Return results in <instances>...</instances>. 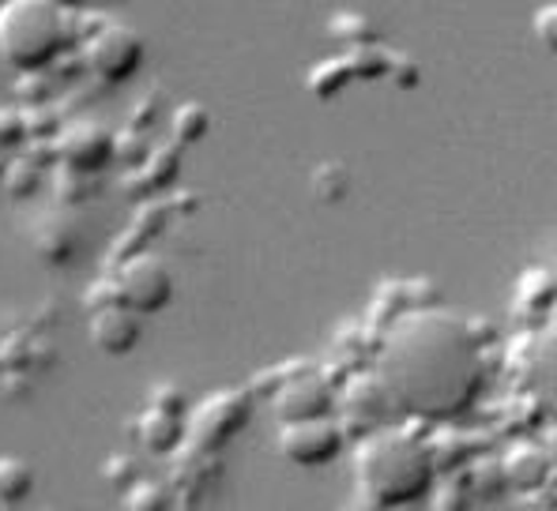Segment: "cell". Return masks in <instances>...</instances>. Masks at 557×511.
I'll list each match as a JSON object with an SVG mask.
<instances>
[{
    "mask_svg": "<svg viewBox=\"0 0 557 511\" xmlns=\"http://www.w3.org/2000/svg\"><path fill=\"white\" fill-rule=\"evenodd\" d=\"M376 376L399 414L453 422L486 387V350L474 327L445 309H411L388 327Z\"/></svg>",
    "mask_w": 557,
    "mask_h": 511,
    "instance_id": "cell-1",
    "label": "cell"
},
{
    "mask_svg": "<svg viewBox=\"0 0 557 511\" xmlns=\"http://www.w3.org/2000/svg\"><path fill=\"white\" fill-rule=\"evenodd\" d=\"M355 482L358 493L373 508H411L422 504L437 482V459L433 448L404 428H381V433L358 440L355 448Z\"/></svg>",
    "mask_w": 557,
    "mask_h": 511,
    "instance_id": "cell-2",
    "label": "cell"
},
{
    "mask_svg": "<svg viewBox=\"0 0 557 511\" xmlns=\"http://www.w3.org/2000/svg\"><path fill=\"white\" fill-rule=\"evenodd\" d=\"M64 53H69V8L53 0L0 4V57L20 76L49 72Z\"/></svg>",
    "mask_w": 557,
    "mask_h": 511,
    "instance_id": "cell-3",
    "label": "cell"
},
{
    "mask_svg": "<svg viewBox=\"0 0 557 511\" xmlns=\"http://www.w3.org/2000/svg\"><path fill=\"white\" fill-rule=\"evenodd\" d=\"M335 387L321 369L313 365H290L286 376H278L272 387V414L278 425L298 422H324L335 417Z\"/></svg>",
    "mask_w": 557,
    "mask_h": 511,
    "instance_id": "cell-4",
    "label": "cell"
},
{
    "mask_svg": "<svg viewBox=\"0 0 557 511\" xmlns=\"http://www.w3.org/2000/svg\"><path fill=\"white\" fill-rule=\"evenodd\" d=\"M392 414H399V410L384 381L376 376V369L347 376V384H339V391H335V422L355 440H366V436L388 428Z\"/></svg>",
    "mask_w": 557,
    "mask_h": 511,
    "instance_id": "cell-5",
    "label": "cell"
},
{
    "mask_svg": "<svg viewBox=\"0 0 557 511\" xmlns=\"http://www.w3.org/2000/svg\"><path fill=\"white\" fill-rule=\"evenodd\" d=\"M79 57H84L87 72H91L95 79H102V84H125V79H133L139 68H144V57H147V46H144V35H136L133 27H125V23H110L106 30H98V35L79 49Z\"/></svg>",
    "mask_w": 557,
    "mask_h": 511,
    "instance_id": "cell-6",
    "label": "cell"
},
{
    "mask_svg": "<svg viewBox=\"0 0 557 511\" xmlns=\"http://www.w3.org/2000/svg\"><path fill=\"white\" fill-rule=\"evenodd\" d=\"M121 301L139 316H154V312L170 309L174 301V271L159 260L154 252H136L121 263L117 271Z\"/></svg>",
    "mask_w": 557,
    "mask_h": 511,
    "instance_id": "cell-7",
    "label": "cell"
},
{
    "mask_svg": "<svg viewBox=\"0 0 557 511\" xmlns=\"http://www.w3.org/2000/svg\"><path fill=\"white\" fill-rule=\"evenodd\" d=\"M57 162L72 173L98 177L102 170L117 166V132H110L98 121H69L57 136Z\"/></svg>",
    "mask_w": 557,
    "mask_h": 511,
    "instance_id": "cell-8",
    "label": "cell"
},
{
    "mask_svg": "<svg viewBox=\"0 0 557 511\" xmlns=\"http://www.w3.org/2000/svg\"><path fill=\"white\" fill-rule=\"evenodd\" d=\"M249 422V395L245 391H215L188 410V440L200 451H219L234 440Z\"/></svg>",
    "mask_w": 557,
    "mask_h": 511,
    "instance_id": "cell-9",
    "label": "cell"
},
{
    "mask_svg": "<svg viewBox=\"0 0 557 511\" xmlns=\"http://www.w3.org/2000/svg\"><path fill=\"white\" fill-rule=\"evenodd\" d=\"M275 448L286 463H294L301 470H321V466H332L335 459L343 456V448H347V433H343L335 417H324V422L278 425Z\"/></svg>",
    "mask_w": 557,
    "mask_h": 511,
    "instance_id": "cell-10",
    "label": "cell"
},
{
    "mask_svg": "<svg viewBox=\"0 0 557 511\" xmlns=\"http://www.w3.org/2000/svg\"><path fill=\"white\" fill-rule=\"evenodd\" d=\"M87 335H91L95 350L106 353V358H128L144 339V316L128 304H110V309L91 312Z\"/></svg>",
    "mask_w": 557,
    "mask_h": 511,
    "instance_id": "cell-11",
    "label": "cell"
},
{
    "mask_svg": "<svg viewBox=\"0 0 557 511\" xmlns=\"http://www.w3.org/2000/svg\"><path fill=\"white\" fill-rule=\"evenodd\" d=\"M177 170H182V147L162 144V147H154L151 159H147L144 166L125 173V188L128 192H139V196L166 192V188L177 180Z\"/></svg>",
    "mask_w": 557,
    "mask_h": 511,
    "instance_id": "cell-12",
    "label": "cell"
},
{
    "mask_svg": "<svg viewBox=\"0 0 557 511\" xmlns=\"http://www.w3.org/2000/svg\"><path fill=\"white\" fill-rule=\"evenodd\" d=\"M136 433H139V444H144L151 456H174L188 440V417L162 414V410L147 407L136 422Z\"/></svg>",
    "mask_w": 557,
    "mask_h": 511,
    "instance_id": "cell-13",
    "label": "cell"
},
{
    "mask_svg": "<svg viewBox=\"0 0 557 511\" xmlns=\"http://www.w3.org/2000/svg\"><path fill=\"white\" fill-rule=\"evenodd\" d=\"M35 493V470L20 456H0V504L15 508Z\"/></svg>",
    "mask_w": 557,
    "mask_h": 511,
    "instance_id": "cell-14",
    "label": "cell"
},
{
    "mask_svg": "<svg viewBox=\"0 0 557 511\" xmlns=\"http://www.w3.org/2000/svg\"><path fill=\"white\" fill-rule=\"evenodd\" d=\"M211 128V113L203 102H182L174 113V144L188 147V144H200Z\"/></svg>",
    "mask_w": 557,
    "mask_h": 511,
    "instance_id": "cell-15",
    "label": "cell"
},
{
    "mask_svg": "<svg viewBox=\"0 0 557 511\" xmlns=\"http://www.w3.org/2000/svg\"><path fill=\"white\" fill-rule=\"evenodd\" d=\"M42 180H46L42 166H35L27 154H12V166L4 173V188L12 192V200H30L42 188Z\"/></svg>",
    "mask_w": 557,
    "mask_h": 511,
    "instance_id": "cell-16",
    "label": "cell"
},
{
    "mask_svg": "<svg viewBox=\"0 0 557 511\" xmlns=\"http://www.w3.org/2000/svg\"><path fill=\"white\" fill-rule=\"evenodd\" d=\"M27 144H30L27 110H23V105H4V110H0V151L20 154Z\"/></svg>",
    "mask_w": 557,
    "mask_h": 511,
    "instance_id": "cell-17",
    "label": "cell"
},
{
    "mask_svg": "<svg viewBox=\"0 0 557 511\" xmlns=\"http://www.w3.org/2000/svg\"><path fill=\"white\" fill-rule=\"evenodd\" d=\"M121 508L125 511H170V493L159 482H139L128 493H121Z\"/></svg>",
    "mask_w": 557,
    "mask_h": 511,
    "instance_id": "cell-18",
    "label": "cell"
},
{
    "mask_svg": "<svg viewBox=\"0 0 557 511\" xmlns=\"http://www.w3.org/2000/svg\"><path fill=\"white\" fill-rule=\"evenodd\" d=\"M95 185H98V177H84V173H72L64 166H57V173H53V192L61 196L64 208H72V203H87L95 192Z\"/></svg>",
    "mask_w": 557,
    "mask_h": 511,
    "instance_id": "cell-19",
    "label": "cell"
},
{
    "mask_svg": "<svg viewBox=\"0 0 557 511\" xmlns=\"http://www.w3.org/2000/svg\"><path fill=\"white\" fill-rule=\"evenodd\" d=\"M151 151H154V147L144 139V132H133V128L117 132V166L139 170L147 159H151Z\"/></svg>",
    "mask_w": 557,
    "mask_h": 511,
    "instance_id": "cell-20",
    "label": "cell"
},
{
    "mask_svg": "<svg viewBox=\"0 0 557 511\" xmlns=\"http://www.w3.org/2000/svg\"><path fill=\"white\" fill-rule=\"evenodd\" d=\"M102 477L113 485L117 493H128L133 485L139 482V470H136V459L133 456H110L102 463Z\"/></svg>",
    "mask_w": 557,
    "mask_h": 511,
    "instance_id": "cell-21",
    "label": "cell"
},
{
    "mask_svg": "<svg viewBox=\"0 0 557 511\" xmlns=\"http://www.w3.org/2000/svg\"><path fill=\"white\" fill-rule=\"evenodd\" d=\"M15 98H20L23 110H35V105H49V79L46 72H35V76H20L15 84Z\"/></svg>",
    "mask_w": 557,
    "mask_h": 511,
    "instance_id": "cell-22",
    "label": "cell"
},
{
    "mask_svg": "<svg viewBox=\"0 0 557 511\" xmlns=\"http://www.w3.org/2000/svg\"><path fill=\"white\" fill-rule=\"evenodd\" d=\"M535 38H539V46L546 49V53H554L557 57V0H550V4H543L535 12Z\"/></svg>",
    "mask_w": 557,
    "mask_h": 511,
    "instance_id": "cell-23",
    "label": "cell"
},
{
    "mask_svg": "<svg viewBox=\"0 0 557 511\" xmlns=\"http://www.w3.org/2000/svg\"><path fill=\"white\" fill-rule=\"evenodd\" d=\"M87 312H98V309H110V304H125L121 301V286H117V275L113 278H98V283H91V290H87Z\"/></svg>",
    "mask_w": 557,
    "mask_h": 511,
    "instance_id": "cell-24",
    "label": "cell"
},
{
    "mask_svg": "<svg viewBox=\"0 0 557 511\" xmlns=\"http://www.w3.org/2000/svg\"><path fill=\"white\" fill-rule=\"evenodd\" d=\"M147 407H151V410H162V414L188 417V402H185V395L177 391V387H166V384L154 387L151 399H147Z\"/></svg>",
    "mask_w": 557,
    "mask_h": 511,
    "instance_id": "cell-25",
    "label": "cell"
},
{
    "mask_svg": "<svg viewBox=\"0 0 557 511\" xmlns=\"http://www.w3.org/2000/svg\"><path fill=\"white\" fill-rule=\"evenodd\" d=\"M8 166H12V154L0 151V185H4V173H8Z\"/></svg>",
    "mask_w": 557,
    "mask_h": 511,
    "instance_id": "cell-26",
    "label": "cell"
}]
</instances>
